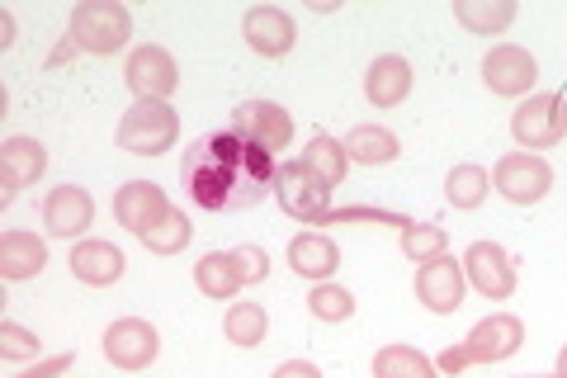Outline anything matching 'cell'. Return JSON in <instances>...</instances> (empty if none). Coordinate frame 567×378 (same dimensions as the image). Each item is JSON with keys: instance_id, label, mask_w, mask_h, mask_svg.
Wrapping results in <instances>:
<instances>
[{"instance_id": "cell-22", "label": "cell", "mask_w": 567, "mask_h": 378, "mask_svg": "<svg viewBox=\"0 0 567 378\" xmlns=\"http://www.w3.org/2000/svg\"><path fill=\"white\" fill-rule=\"evenodd\" d=\"M194 284H199V294L213 298V303H233L246 289L241 275H237L233 251H208V256L194 265Z\"/></svg>"}, {"instance_id": "cell-6", "label": "cell", "mask_w": 567, "mask_h": 378, "mask_svg": "<svg viewBox=\"0 0 567 378\" xmlns=\"http://www.w3.org/2000/svg\"><path fill=\"white\" fill-rule=\"evenodd\" d=\"M511 137L520 142V152H544L558 147L567 137V95H529L511 114Z\"/></svg>"}, {"instance_id": "cell-26", "label": "cell", "mask_w": 567, "mask_h": 378, "mask_svg": "<svg viewBox=\"0 0 567 378\" xmlns=\"http://www.w3.org/2000/svg\"><path fill=\"white\" fill-rule=\"evenodd\" d=\"M492 194V175L477 166V161H458V166L445 175V200L454 208H477Z\"/></svg>"}, {"instance_id": "cell-11", "label": "cell", "mask_w": 567, "mask_h": 378, "mask_svg": "<svg viewBox=\"0 0 567 378\" xmlns=\"http://www.w3.org/2000/svg\"><path fill=\"white\" fill-rule=\"evenodd\" d=\"M241 39H246V48H251L256 58L279 62V58H289L293 52L298 24H293V14L279 10V6H251L241 14Z\"/></svg>"}, {"instance_id": "cell-29", "label": "cell", "mask_w": 567, "mask_h": 378, "mask_svg": "<svg viewBox=\"0 0 567 378\" xmlns=\"http://www.w3.org/2000/svg\"><path fill=\"white\" fill-rule=\"evenodd\" d=\"M398 242H402V256L416 260V265H431L440 256H450V232L435 227V223H416L412 218V227L398 232Z\"/></svg>"}, {"instance_id": "cell-38", "label": "cell", "mask_w": 567, "mask_h": 378, "mask_svg": "<svg viewBox=\"0 0 567 378\" xmlns=\"http://www.w3.org/2000/svg\"><path fill=\"white\" fill-rule=\"evenodd\" d=\"M14 43V14L6 10V14H0V48H10Z\"/></svg>"}, {"instance_id": "cell-10", "label": "cell", "mask_w": 567, "mask_h": 378, "mask_svg": "<svg viewBox=\"0 0 567 378\" xmlns=\"http://www.w3.org/2000/svg\"><path fill=\"white\" fill-rule=\"evenodd\" d=\"M464 294H468V275H464V260L454 256H440L431 265H416V303L435 317H450L464 308Z\"/></svg>"}, {"instance_id": "cell-9", "label": "cell", "mask_w": 567, "mask_h": 378, "mask_svg": "<svg viewBox=\"0 0 567 378\" xmlns=\"http://www.w3.org/2000/svg\"><path fill=\"white\" fill-rule=\"evenodd\" d=\"M123 81H128V90L137 100H171L175 90H181V67H175V58L166 48L156 43H142L128 52V67H123Z\"/></svg>"}, {"instance_id": "cell-8", "label": "cell", "mask_w": 567, "mask_h": 378, "mask_svg": "<svg viewBox=\"0 0 567 378\" xmlns=\"http://www.w3.org/2000/svg\"><path fill=\"white\" fill-rule=\"evenodd\" d=\"M539 81V62L535 52H525L520 43H496L483 58V85L502 100H525Z\"/></svg>"}, {"instance_id": "cell-18", "label": "cell", "mask_w": 567, "mask_h": 378, "mask_svg": "<svg viewBox=\"0 0 567 378\" xmlns=\"http://www.w3.org/2000/svg\"><path fill=\"white\" fill-rule=\"evenodd\" d=\"M71 275L81 284H91V289H110V284L123 279V269H128V256L114 246V242H100V237H85L71 246Z\"/></svg>"}, {"instance_id": "cell-27", "label": "cell", "mask_w": 567, "mask_h": 378, "mask_svg": "<svg viewBox=\"0 0 567 378\" xmlns=\"http://www.w3.org/2000/svg\"><path fill=\"white\" fill-rule=\"evenodd\" d=\"M142 246H147L152 251V256H181V251L194 242V223H189V213H181V208H171L166 213V218L162 223H156V227H147V232H142V237H137Z\"/></svg>"}, {"instance_id": "cell-2", "label": "cell", "mask_w": 567, "mask_h": 378, "mask_svg": "<svg viewBox=\"0 0 567 378\" xmlns=\"http://www.w3.org/2000/svg\"><path fill=\"white\" fill-rule=\"evenodd\" d=\"M71 39L81 43V52L114 58L133 39V14L118 0H85V6L71 10Z\"/></svg>"}, {"instance_id": "cell-24", "label": "cell", "mask_w": 567, "mask_h": 378, "mask_svg": "<svg viewBox=\"0 0 567 378\" xmlns=\"http://www.w3.org/2000/svg\"><path fill=\"white\" fill-rule=\"evenodd\" d=\"M454 20L464 24L468 33H483V39H492V33L511 29V20H516V6H511V0H454Z\"/></svg>"}, {"instance_id": "cell-17", "label": "cell", "mask_w": 567, "mask_h": 378, "mask_svg": "<svg viewBox=\"0 0 567 378\" xmlns=\"http://www.w3.org/2000/svg\"><path fill=\"white\" fill-rule=\"evenodd\" d=\"M43 171H48V147L39 137H6V142H0V180H6L0 204H10L20 190L39 185Z\"/></svg>"}, {"instance_id": "cell-34", "label": "cell", "mask_w": 567, "mask_h": 378, "mask_svg": "<svg viewBox=\"0 0 567 378\" xmlns=\"http://www.w3.org/2000/svg\"><path fill=\"white\" fill-rule=\"evenodd\" d=\"M233 260H237V275H241L246 289H251V284H265V279H270V256H265L260 246H237V251H233Z\"/></svg>"}, {"instance_id": "cell-37", "label": "cell", "mask_w": 567, "mask_h": 378, "mask_svg": "<svg viewBox=\"0 0 567 378\" xmlns=\"http://www.w3.org/2000/svg\"><path fill=\"white\" fill-rule=\"evenodd\" d=\"M275 378H322V369H317L312 359H284L275 369Z\"/></svg>"}, {"instance_id": "cell-12", "label": "cell", "mask_w": 567, "mask_h": 378, "mask_svg": "<svg viewBox=\"0 0 567 378\" xmlns=\"http://www.w3.org/2000/svg\"><path fill=\"white\" fill-rule=\"evenodd\" d=\"M464 275H468L473 289L483 298H492V303H502V298L516 294V260H511V251L496 246V242H473L468 246Z\"/></svg>"}, {"instance_id": "cell-21", "label": "cell", "mask_w": 567, "mask_h": 378, "mask_svg": "<svg viewBox=\"0 0 567 378\" xmlns=\"http://www.w3.org/2000/svg\"><path fill=\"white\" fill-rule=\"evenodd\" d=\"M43 265H48V242L43 237L20 232V227H10L6 237H0V275H6L10 284L43 275Z\"/></svg>"}, {"instance_id": "cell-23", "label": "cell", "mask_w": 567, "mask_h": 378, "mask_svg": "<svg viewBox=\"0 0 567 378\" xmlns=\"http://www.w3.org/2000/svg\"><path fill=\"white\" fill-rule=\"evenodd\" d=\"M346 156L360 161V166H393L402 156V142L379 123H360V129L346 133Z\"/></svg>"}, {"instance_id": "cell-28", "label": "cell", "mask_w": 567, "mask_h": 378, "mask_svg": "<svg viewBox=\"0 0 567 378\" xmlns=\"http://www.w3.org/2000/svg\"><path fill=\"white\" fill-rule=\"evenodd\" d=\"M298 161H303V166H312L317 175L327 180L331 190H336V185H341V180L350 175V156H346V142H336V137H327V133H317V137L308 142V147H303V156H298Z\"/></svg>"}, {"instance_id": "cell-7", "label": "cell", "mask_w": 567, "mask_h": 378, "mask_svg": "<svg viewBox=\"0 0 567 378\" xmlns=\"http://www.w3.org/2000/svg\"><path fill=\"white\" fill-rule=\"evenodd\" d=\"M492 185L496 194H502L506 204H539L548 190H554V166L539 156V152H506L502 161H496V171H492Z\"/></svg>"}, {"instance_id": "cell-19", "label": "cell", "mask_w": 567, "mask_h": 378, "mask_svg": "<svg viewBox=\"0 0 567 378\" xmlns=\"http://www.w3.org/2000/svg\"><path fill=\"white\" fill-rule=\"evenodd\" d=\"M412 62L398 58V52H383V58L369 62L364 71V100L374 104V110H398V104L412 95Z\"/></svg>"}, {"instance_id": "cell-39", "label": "cell", "mask_w": 567, "mask_h": 378, "mask_svg": "<svg viewBox=\"0 0 567 378\" xmlns=\"http://www.w3.org/2000/svg\"><path fill=\"white\" fill-rule=\"evenodd\" d=\"M558 378H567V346L558 350Z\"/></svg>"}, {"instance_id": "cell-13", "label": "cell", "mask_w": 567, "mask_h": 378, "mask_svg": "<svg viewBox=\"0 0 567 378\" xmlns=\"http://www.w3.org/2000/svg\"><path fill=\"white\" fill-rule=\"evenodd\" d=\"M95 223V200L81 185H58L43 200V227L58 242H85V227Z\"/></svg>"}, {"instance_id": "cell-30", "label": "cell", "mask_w": 567, "mask_h": 378, "mask_svg": "<svg viewBox=\"0 0 567 378\" xmlns=\"http://www.w3.org/2000/svg\"><path fill=\"white\" fill-rule=\"evenodd\" d=\"M435 359H425L412 346H383L374 355V378H435Z\"/></svg>"}, {"instance_id": "cell-16", "label": "cell", "mask_w": 567, "mask_h": 378, "mask_svg": "<svg viewBox=\"0 0 567 378\" xmlns=\"http://www.w3.org/2000/svg\"><path fill=\"white\" fill-rule=\"evenodd\" d=\"M166 213H171V200L156 180H128V185L114 194V218H118V227H128L133 237L156 227Z\"/></svg>"}, {"instance_id": "cell-40", "label": "cell", "mask_w": 567, "mask_h": 378, "mask_svg": "<svg viewBox=\"0 0 567 378\" xmlns=\"http://www.w3.org/2000/svg\"><path fill=\"white\" fill-rule=\"evenodd\" d=\"M535 378H548V374H535ZM554 378H558V374H554Z\"/></svg>"}, {"instance_id": "cell-1", "label": "cell", "mask_w": 567, "mask_h": 378, "mask_svg": "<svg viewBox=\"0 0 567 378\" xmlns=\"http://www.w3.org/2000/svg\"><path fill=\"white\" fill-rule=\"evenodd\" d=\"M275 152H265L260 142L233 129L194 137L189 152L181 156V185L204 213L256 208L265 194H275Z\"/></svg>"}, {"instance_id": "cell-25", "label": "cell", "mask_w": 567, "mask_h": 378, "mask_svg": "<svg viewBox=\"0 0 567 378\" xmlns=\"http://www.w3.org/2000/svg\"><path fill=\"white\" fill-rule=\"evenodd\" d=\"M223 336L233 340L237 350H256L265 336H270V317H265L260 303H233L223 317Z\"/></svg>"}, {"instance_id": "cell-36", "label": "cell", "mask_w": 567, "mask_h": 378, "mask_svg": "<svg viewBox=\"0 0 567 378\" xmlns=\"http://www.w3.org/2000/svg\"><path fill=\"white\" fill-rule=\"evenodd\" d=\"M468 365H473V359H468V350H464V346H450L445 355L435 359V369H440V374H450V378H458V374H464Z\"/></svg>"}, {"instance_id": "cell-32", "label": "cell", "mask_w": 567, "mask_h": 378, "mask_svg": "<svg viewBox=\"0 0 567 378\" xmlns=\"http://www.w3.org/2000/svg\"><path fill=\"white\" fill-rule=\"evenodd\" d=\"M39 355H43V340L29 327H20V321H0V359L24 365V359H39Z\"/></svg>"}, {"instance_id": "cell-31", "label": "cell", "mask_w": 567, "mask_h": 378, "mask_svg": "<svg viewBox=\"0 0 567 378\" xmlns=\"http://www.w3.org/2000/svg\"><path fill=\"white\" fill-rule=\"evenodd\" d=\"M308 313L317 317V321H350L354 317V294L350 289H341V284H312V294H308Z\"/></svg>"}, {"instance_id": "cell-5", "label": "cell", "mask_w": 567, "mask_h": 378, "mask_svg": "<svg viewBox=\"0 0 567 378\" xmlns=\"http://www.w3.org/2000/svg\"><path fill=\"white\" fill-rule=\"evenodd\" d=\"M100 355L123 374H142V369L156 365V355H162V331L142 317H118V321L104 327Z\"/></svg>"}, {"instance_id": "cell-3", "label": "cell", "mask_w": 567, "mask_h": 378, "mask_svg": "<svg viewBox=\"0 0 567 378\" xmlns=\"http://www.w3.org/2000/svg\"><path fill=\"white\" fill-rule=\"evenodd\" d=\"M181 137V114L162 100H133V110L118 119V147L128 156H162Z\"/></svg>"}, {"instance_id": "cell-4", "label": "cell", "mask_w": 567, "mask_h": 378, "mask_svg": "<svg viewBox=\"0 0 567 378\" xmlns=\"http://www.w3.org/2000/svg\"><path fill=\"white\" fill-rule=\"evenodd\" d=\"M275 200L293 223L317 227L331 213V185L312 166H303V161H284L275 175Z\"/></svg>"}, {"instance_id": "cell-14", "label": "cell", "mask_w": 567, "mask_h": 378, "mask_svg": "<svg viewBox=\"0 0 567 378\" xmlns=\"http://www.w3.org/2000/svg\"><path fill=\"white\" fill-rule=\"evenodd\" d=\"M520 346H525V321L516 313H492V317H483L468 331V340H464V350H468L473 365H502V359H511Z\"/></svg>"}, {"instance_id": "cell-15", "label": "cell", "mask_w": 567, "mask_h": 378, "mask_svg": "<svg viewBox=\"0 0 567 378\" xmlns=\"http://www.w3.org/2000/svg\"><path fill=\"white\" fill-rule=\"evenodd\" d=\"M233 133L260 142L265 152H284L293 142V119L275 100H246V104H237V114H233Z\"/></svg>"}, {"instance_id": "cell-33", "label": "cell", "mask_w": 567, "mask_h": 378, "mask_svg": "<svg viewBox=\"0 0 567 378\" xmlns=\"http://www.w3.org/2000/svg\"><path fill=\"white\" fill-rule=\"evenodd\" d=\"M341 223H374V227H412L406 213H388V208H331L317 227H341Z\"/></svg>"}, {"instance_id": "cell-35", "label": "cell", "mask_w": 567, "mask_h": 378, "mask_svg": "<svg viewBox=\"0 0 567 378\" xmlns=\"http://www.w3.org/2000/svg\"><path fill=\"white\" fill-rule=\"evenodd\" d=\"M71 365H76V355L62 350V355H48V359H33V365L24 374H14V378H62Z\"/></svg>"}, {"instance_id": "cell-20", "label": "cell", "mask_w": 567, "mask_h": 378, "mask_svg": "<svg viewBox=\"0 0 567 378\" xmlns=\"http://www.w3.org/2000/svg\"><path fill=\"white\" fill-rule=\"evenodd\" d=\"M289 265L298 279H312V284H327L336 275V265H341V251L327 232H298L289 242Z\"/></svg>"}]
</instances>
